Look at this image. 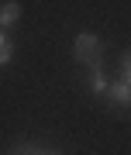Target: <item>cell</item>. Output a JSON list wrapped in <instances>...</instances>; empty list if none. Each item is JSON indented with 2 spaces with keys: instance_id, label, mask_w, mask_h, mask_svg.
Wrapping results in <instances>:
<instances>
[{
  "instance_id": "1",
  "label": "cell",
  "mask_w": 131,
  "mask_h": 155,
  "mask_svg": "<svg viewBox=\"0 0 131 155\" xmlns=\"http://www.w3.org/2000/svg\"><path fill=\"white\" fill-rule=\"evenodd\" d=\"M107 59V45L100 35L93 31H79L76 38H72V62H76L79 69H90L93 62H104Z\"/></svg>"
},
{
  "instance_id": "2",
  "label": "cell",
  "mask_w": 131,
  "mask_h": 155,
  "mask_svg": "<svg viewBox=\"0 0 131 155\" xmlns=\"http://www.w3.org/2000/svg\"><path fill=\"white\" fill-rule=\"evenodd\" d=\"M104 104H107L110 114H117V117H131V83H124L121 76H114V79H110V86H107Z\"/></svg>"
},
{
  "instance_id": "3",
  "label": "cell",
  "mask_w": 131,
  "mask_h": 155,
  "mask_svg": "<svg viewBox=\"0 0 131 155\" xmlns=\"http://www.w3.org/2000/svg\"><path fill=\"white\" fill-rule=\"evenodd\" d=\"M107 86H110V76H107L104 62H93L90 69H83V90H86L93 100H104L107 97Z\"/></svg>"
},
{
  "instance_id": "4",
  "label": "cell",
  "mask_w": 131,
  "mask_h": 155,
  "mask_svg": "<svg viewBox=\"0 0 131 155\" xmlns=\"http://www.w3.org/2000/svg\"><path fill=\"white\" fill-rule=\"evenodd\" d=\"M4 155H66V152L55 148V145H42V141H31V138H21V141L7 145Z\"/></svg>"
},
{
  "instance_id": "5",
  "label": "cell",
  "mask_w": 131,
  "mask_h": 155,
  "mask_svg": "<svg viewBox=\"0 0 131 155\" xmlns=\"http://www.w3.org/2000/svg\"><path fill=\"white\" fill-rule=\"evenodd\" d=\"M21 24V4L17 0H4L0 4V31H14Z\"/></svg>"
},
{
  "instance_id": "6",
  "label": "cell",
  "mask_w": 131,
  "mask_h": 155,
  "mask_svg": "<svg viewBox=\"0 0 131 155\" xmlns=\"http://www.w3.org/2000/svg\"><path fill=\"white\" fill-rule=\"evenodd\" d=\"M14 52H17V45L11 38V31H0V69L14 62Z\"/></svg>"
},
{
  "instance_id": "7",
  "label": "cell",
  "mask_w": 131,
  "mask_h": 155,
  "mask_svg": "<svg viewBox=\"0 0 131 155\" xmlns=\"http://www.w3.org/2000/svg\"><path fill=\"white\" fill-rule=\"evenodd\" d=\"M117 76L124 79V83H131V48H124L117 55Z\"/></svg>"
}]
</instances>
